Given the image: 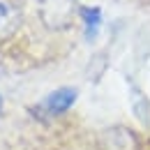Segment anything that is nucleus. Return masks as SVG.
Instances as JSON below:
<instances>
[{
	"instance_id": "nucleus-1",
	"label": "nucleus",
	"mask_w": 150,
	"mask_h": 150,
	"mask_svg": "<svg viewBox=\"0 0 150 150\" xmlns=\"http://www.w3.org/2000/svg\"><path fill=\"white\" fill-rule=\"evenodd\" d=\"M39 14L49 28H65L74 16V0H39Z\"/></svg>"
},
{
	"instance_id": "nucleus-2",
	"label": "nucleus",
	"mask_w": 150,
	"mask_h": 150,
	"mask_svg": "<svg viewBox=\"0 0 150 150\" xmlns=\"http://www.w3.org/2000/svg\"><path fill=\"white\" fill-rule=\"evenodd\" d=\"M74 102H76V90L74 88H58V90H53V93L42 102V106H44L49 113L58 115V113L67 111Z\"/></svg>"
},
{
	"instance_id": "nucleus-5",
	"label": "nucleus",
	"mask_w": 150,
	"mask_h": 150,
	"mask_svg": "<svg viewBox=\"0 0 150 150\" xmlns=\"http://www.w3.org/2000/svg\"><path fill=\"white\" fill-rule=\"evenodd\" d=\"M14 21H16V16H14L12 7H9L7 2H2V0H0V37H2L5 33H9V30H12Z\"/></svg>"
},
{
	"instance_id": "nucleus-4",
	"label": "nucleus",
	"mask_w": 150,
	"mask_h": 150,
	"mask_svg": "<svg viewBox=\"0 0 150 150\" xmlns=\"http://www.w3.org/2000/svg\"><path fill=\"white\" fill-rule=\"evenodd\" d=\"M81 16H83L86 28H88V39H93L97 33V25L102 23V12L97 7H81Z\"/></svg>"
},
{
	"instance_id": "nucleus-3",
	"label": "nucleus",
	"mask_w": 150,
	"mask_h": 150,
	"mask_svg": "<svg viewBox=\"0 0 150 150\" xmlns=\"http://www.w3.org/2000/svg\"><path fill=\"white\" fill-rule=\"evenodd\" d=\"M104 143L109 150H134V139L127 129L113 127L104 134Z\"/></svg>"
}]
</instances>
